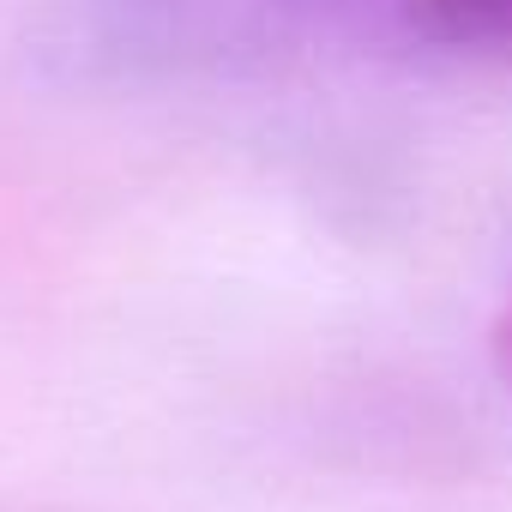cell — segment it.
<instances>
[{
    "label": "cell",
    "instance_id": "6da1fadb",
    "mask_svg": "<svg viewBox=\"0 0 512 512\" xmlns=\"http://www.w3.org/2000/svg\"><path fill=\"white\" fill-rule=\"evenodd\" d=\"M398 13L434 49L512 61V0H398Z\"/></svg>",
    "mask_w": 512,
    "mask_h": 512
},
{
    "label": "cell",
    "instance_id": "7a4b0ae2",
    "mask_svg": "<svg viewBox=\"0 0 512 512\" xmlns=\"http://www.w3.org/2000/svg\"><path fill=\"white\" fill-rule=\"evenodd\" d=\"M488 356H494V374H500L506 392H512V278H506L500 308H494V326H488Z\"/></svg>",
    "mask_w": 512,
    "mask_h": 512
}]
</instances>
